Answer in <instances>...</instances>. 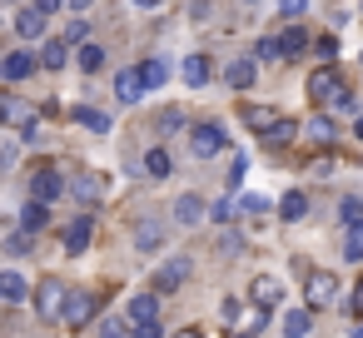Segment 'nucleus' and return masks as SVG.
Wrapping results in <instances>:
<instances>
[{
    "mask_svg": "<svg viewBox=\"0 0 363 338\" xmlns=\"http://www.w3.org/2000/svg\"><path fill=\"white\" fill-rule=\"evenodd\" d=\"M303 298H308V308H328V303H338V278H333L328 269L308 274V283H303Z\"/></svg>",
    "mask_w": 363,
    "mask_h": 338,
    "instance_id": "f03ea898",
    "label": "nucleus"
},
{
    "mask_svg": "<svg viewBox=\"0 0 363 338\" xmlns=\"http://www.w3.org/2000/svg\"><path fill=\"white\" fill-rule=\"evenodd\" d=\"M90 239H95V219H90V214H75V219L65 224V254H85Z\"/></svg>",
    "mask_w": 363,
    "mask_h": 338,
    "instance_id": "423d86ee",
    "label": "nucleus"
},
{
    "mask_svg": "<svg viewBox=\"0 0 363 338\" xmlns=\"http://www.w3.org/2000/svg\"><path fill=\"white\" fill-rule=\"evenodd\" d=\"M244 174H249V159H244V154H234V164H229V184L239 189V184H244Z\"/></svg>",
    "mask_w": 363,
    "mask_h": 338,
    "instance_id": "58836bf2",
    "label": "nucleus"
},
{
    "mask_svg": "<svg viewBox=\"0 0 363 338\" xmlns=\"http://www.w3.org/2000/svg\"><path fill=\"white\" fill-rule=\"evenodd\" d=\"M135 244H140V249H145V254H150V249H160V244H164V229H160V224H150V219H145V224H140V229H135Z\"/></svg>",
    "mask_w": 363,
    "mask_h": 338,
    "instance_id": "7c9ffc66",
    "label": "nucleus"
},
{
    "mask_svg": "<svg viewBox=\"0 0 363 338\" xmlns=\"http://www.w3.org/2000/svg\"><path fill=\"white\" fill-rule=\"evenodd\" d=\"M353 135H358V140H363V115H358V125H353Z\"/></svg>",
    "mask_w": 363,
    "mask_h": 338,
    "instance_id": "3c124183",
    "label": "nucleus"
},
{
    "mask_svg": "<svg viewBox=\"0 0 363 338\" xmlns=\"http://www.w3.org/2000/svg\"><path fill=\"white\" fill-rule=\"evenodd\" d=\"M60 189H65V179L55 169H35L30 174V199H45L50 204V199H60Z\"/></svg>",
    "mask_w": 363,
    "mask_h": 338,
    "instance_id": "9b49d317",
    "label": "nucleus"
},
{
    "mask_svg": "<svg viewBox=\"0 0 363 338\" xmlns=\"http://www.w3.org/2000/svg\"><path fill=\"white\" fill-rule=\"evenodd\" d=\"M244 6H249V0H244Z\"/></svg>",
    "mask_w": 363,
    "mask_h": 338,
    "instance_id": "6e6d98bb",
    "label": "nucleus"
},
{
    "mask_svg": "<svg viewBox=\"0 0 363 338\" xmlns=\"http://www.w3.org/2000/svg\"><path fill=\"white\" fill-rule=\"evenodd\" d=\"M303 214H308V194H303V189H289V194L279 199V219H289V224H298Z\"/></svg>",
    "mask_w": 363,
    "mask_h": 338,
    "instance_id": "4be33fe9",
    "label": "nucleus"
},
{
    "mask_svg": "<svg viewBox=\"0 0 363 338\" xmlns=\"http://www.w3.org/2000/svg\"><path fill=\"white\" fill-rule=\"evenodd\" d=\"M353 338H363V328H353Z\"/></svg>",
    "mask_w": 363,
    "mask_h": 338,
    "instance_id": "603ef678",
    "label": "nucleus"
},
{
    "mask_svg": "<svg viewBox=\"0 0 363 338\" xmlns=\"http://www.w3.org/2000/svg\"><path fill=\"white\" fill-rule=\"evenodd\" d=\"M179 125H184V115H179V110H164V120H160V135H174Z\"/></svg>",
    "mask_w": 363,
    "mask_h": 338,
    "instance_id": "a19ab883",
    "label": "nucleus"
},
{
    "mask_svg": "<svg viewBox=\"0 0 363 338\" xmlns=\"http://www.w3.org/2000/svg\"><path fill=\"white\" fill-rule=\"evenodd\" d=\"M16 35H21V40H40V35H45V11H35V6L21 11V16H16Z\"/></svg>",
    "mask_w": 363,
    "mask_h": 338,
    "instance_id": "a211bd4d",
    "label": "nucleus"
},
{
    "mask_svg": "<svg viewBox=\"0 0 363 338\" xmlns=\"http://www.w3.org/2000/svg\"><path fill=\"white\" fill-rule=\"evenodd\" d=\"M125 318H130V328H135V323H155V318H160V298H155V293H140V298H130Z\"/></svg>",
    "mask_w": 363,
    "mask_h": 338,
    "instance_id": "f3484780",
    "label": "nucleus"
},
{
    "mask_svg": "<svg viewBox=\"0 0 363 338\" xmlns=\"http://www.w3.org/2000/svg\"><path fill=\"white\" fill-rule=\"evenodd\" d=\"M239 209H244V214H264V209H269V204H264V199H259V194H244V199H239Z\"/></svg>",
    "mask_w": 363,
    "mask_h": 338,
    "instance_id": "37998d69",
    "label": "nucleus"
},
{
    "mask_svg": "<svg viewBox=\"0 0 363 338\" xmlns=\"http://www.w3.org/2000/svg\"><path fill=\"white\" fill-rule=\"evenodd\" d=\"M204 214H214V209H209L199 194H179V199H174V224H179V229H199Z\"/></svg>",
    "mask_w": 363,
    "mask_h": 338,
    "instance_id": "39448f33",
    "label": "nucleus"
},
{
    "mask_svg": "<svg viewBox=\"0 0 363 338\" xmlns=\"http://www.w3.org/2000/svg\"><path fill=\"white\" fill-rule=\"evenodd\" d=\"M239 308H244V303H239V298H224V308H219V313H224V318H229V323H239Z\"/></svg>",
    "mask_w": 363,
    "mask_h": 338,
    "instance_id": "a18cd8bd",
    "label": "nucleus"
},
{
    "mask_svg": "<svg viewBox=\"0 0 363 338\" xmlns=\"http://www.w3.org/2000/svg\"><path fill=\"white\" fill-rule=\"evenodd\" d=\"M40 65L45 70H65L70 65V40H45L40 45Z\"/></svg>",
    "mask_w": 363,
    "mask_h": 338,
    "instance_id": "412c9836",
    "label": "nucleus"
},
{
    "mask_svg": "<svg viewBox=\"0 0 363 338\" xmlns=\"http://www.w3.org/2000/svg\"><path fill=\"white\" fill-rule=\"evenodd\" d=\"M75 65H80L85 75H95V70L105 65V50H100V45H80V60H75Z\"/></svg>",
    "mask_w": 363,
    "mask_h": 338,
    "instance_id": "f704fd0d",
    "label": "nucleus"
},
{
    "mask_svg": "<svg viewBox=\"0 0 363 338\" xmlns=\"http://www.w3.org/2000/svg\"><path fill=\"white\" fill-rule=\"evenodd\" d=\"M279 11L294 21V16H303V11H308V0H279Z\"/></svg>",
    "mask_w": 363,
    "mask_h": 338,
    "instance_id": "c03bdc74",
    "label": "nucleus"
},
{
    "mask_svg": "<svg viewBox=\"0 0 363 338\" xmlns=\"http://www.w3.org/2000/svg\"><path fill=\"white\" fill-rule=\"evenodd\" d=\"M189 269H194V259H184V254H179V259H169V264L155 274V293H174V288L189 278Z\"/></svg>",
    "mask_w": 363,
    "mask_h": 338,
    "instance_id": "0eeeda50",
    "label": "nucleus"
},
{
    "mask_svg": "<svg viewBox=\"0 0 363 338\" xmlns=\"http://www.w3.org/2000/svg\"><path fill=\"white\" fill-rule=\"evenodd\" d=\"M100 194H105V179H100V174H80V179H75V199L95 204Z\"/></svg>",
    "mask_w": 363,
    "mask_h": 338,
    "instance_id": "cd10ccee",
    "label": "nucleus"
},
{
    "mask_svg": "<svg viewBox=\"0 0 363 338\" xmlns=\"http://www.w3.org/2000/svg\"><path fill=\"white\" fill-rule=\"evenodd\" d=\"M130 338H164V328H160V318H155V323H135Z\"/></svg>",
    "mask_w": 363,
    "mask_h": 338,
    "instance_id": "ea45409f",
    "label": "nucleus"
},
{
    "mask_svg": "<svg viewBox=\"0 0 363 338\" xmlns=\"http://www.w3.org/2000/svg\"><path fill=\"white\" fill-rule=\"evenodd\" d=\"M140 70H145V85H150V90H160V85L169 80V60H145Z\"/></svg>",
    "mask_w": 363,
    "mask_h": 338,
    "instance_id": "2f4dec72",
    "label": "nucleus"
},
{
    "mask_svg": "<svg viewBox=\"0 0 363 338\" xmlns=\"http://www.w3.org/2000/svg\"><path fill=\"white\" fill-rule=\"evenodd\" d=\"M303 135H308L313 145H333V140H338V130H333V120H328V115H313V120L303 125Z\"/></svg>",
    "mask_w": 363,
    "mask_h": 338,
    "instance_id": "5701e85b",
    "label": "nucleus"
},
{
    "mask_svg": "<svg viewBox=\"0 0 363 338\" xmlns=\"http://www.w3.org/2000/svg\"><path fill=\"white\" fill-rule=\"evenodd\" d=\"M343 259H348V264H363V219L348 224V234H343Z\"/></svg>",
    "mask_w": 363,
    "mask_h": 338,
    "instance_id": "a878e982",
    "label": "nucleus"
},
{
    "mask_svg": "<svg viewBox=\"0 0 363 338\" xmlns=\"http://www.w3.org/2000/svg\"><path fill=\"white\" fill-rule=\"evenodd\" d=\"M6 6H16V0H6Z\"/></svg>",
    "mask_w": 363,
    "mask_h": 338,
    "instance_id": "5fc2aeb1",
    "label": "nucleus"
},
{
    "mask_svg": "<svg viewBox=\"0 0 363 338\" xmlns=\"http://www.w3.org/2000/svg\"><path fill=\"white\" fill-rule=\"evenodd\" d=\"M279 50H284V60H298V55L308 50V30H303V26H284V30H279Z\"/></svg>",
    "mask_w": 363,
    "mask_h": 338,
    "instance_id": "2eb2a0df",
    "label": "nucleus"
},
{
    "mask_svg": "<svg viewBox=\"0 0 363 338\" xmlns=\"http://www.w3.org/2000/svg\"><path fill=\"white\" fill-rule=\"evenodd\" d=\"M0 298H6V303H21L26 298V278L11 269V274H0Z\"/></svg>",
    "mask_w": 363,
    "mask_h": 338,
    "instance_id": "c85d7f7f",
    "label": "nucleus"
},
{
    "mask_svg": "<svg viewBox=\"0 0 363 338\" xmlns=\"http://www.w3.org/2000/svg\"><path fill=\"white\" fill-rule=\"evenodd\" d=\"M30 6H35V11H45V16H55V11L65 6V0H30Z\"/></svg>",
    "mask_w": 363,
    "mask_h": 338,
    "instance_id": "49530a36",
    "label": "nucleus"
},
{
    "mask_svg": "<svg viewBox=\"0 0 363 338\" xmlns=\"http://www.w3.org/2000/svg\"><path fill=\"white\" fill-rule=\"evenodd\" d=\"M179 75H184V85H189V90H199V85H209V75H214V60H209V55H189Z\"/></svg>",
    "mask_w": 363,
    "mask_h": 338,
    "instance_id": "dca6fc26",
    "label": "nucleus"
},
{
    "mask_svg": "<svg viewBox=\"0 0 363 338\" xmlns=\"http://www.w3.org/2000/svg\"><path fill=\"white\" fill-rule=\"evenodd\" d=\"M249 298L264 303V308H274V303H284V283H279L274 274H259V278L249 283Z\"/></svg>",
    "mask_w": 363,
    "mask_h": 338,
    "instance_id": "f8f14e48",
    "label": "nucleus"
},
{
    "mask_svg": "<svg viewBox=\"0 0 363 338\" xmlns=\"http://www.w3.org/2000/svg\"><path fill=\"white\" fill-rule=\"evenodd\" d=\"M264 323H269V308H264V303H254V308H249V318H244V333H259Z\"/></svg>",
    "mask_w": 363,
    "mask_h": 338,
    "instance_id": "4c0bfd02",
    "label": "nucleus"
},
{
    "mask_svg": "<svg viewBox=\"0 0 363 338\" xmlns=\"http://www.w3.org/2000/svg\"><path fill=\"white\" fill-rule=\"evenodd\" d=\"M224 80H229V90H249L259 80V70H254V60H229L224 65Z\"/></svg>",
    "mask_w": 363,
    "mask_h": 338,
    "instance_id": "6ab92c4d",
    "label": "nucleus"
},
{
    "mask_svg": "<svg viewBox=\"0 0 363 338\" xmlns=\"http://www.w3.org/2000/svg\"><path fill=\"white\" fill-rule=\"evenodd\" d=\"M135 6H140V11H155V6H164V0H135Z\"/></svg>",
    "mask_w": 363,
    "mask_h": 338,
    "instance_id": "09e8293b",
    "label": "nucleus"
},
{
    "mask_svg": "<svg viewBox=\"0 0 363 338\" xmlns=\"http://www.w3.org/2000/svg\"><path fill=\"white\" fill-rule=\"evenodd\" d=\"M70 115H75L85 130H95V135H105V130H110V115H100V110H85V105H75Z\"/></svg>",
    "mask_w": 363,
    "mask_h": 338,
    "instance_id": "c756f323",
    "label": "nucleus"
},
{
    "mask_svg": "<svg viewBox=\"0 0 363 338\" xmlns=\"http://www.w3.org/2000/svg\"><path fill=\"white\" fill-rule=\"evenodd\" d=\"M279 120H284V115H279V105H244V125H249L254 135H269Z\"/></svg>",
    "mask_w": 363,
    "mask_h": 338,
    "instance_id": "9d476101",
    "label": "nucleus"
},
{
    "mask_svg": "<svg viewBox=\"0 0 363 338\" xmlns=\"http://www.w3.org/2000/svg\"><path fill=\"white\" fill-rule=\"evenodd\" d=\"M254 55H259V60H284V50H279V35L259 40V45H254Z\"/></svg>",
    "mask_w": 363,
    "mask_h": 338,
    "instance_id": "e433bc0d",
    "label": "nucleus"
},
{
    "mask_svg": "<svg viewBox=\"0 0 363 338\" xmlns=\"http://www.w3.org/2000/svg\"><path fill=\"white\" fill-rule=\"evenodd\" d=\"M219 150H224V130L219 125H194L189 130V154L194 159H214Z\"/></svg>",
    "mask_w": 363,
    "mask_h": 338,
    "instance_id": "20e7f679",
    "label": "nucleus"
},
{
    "mask_svg": "<svg viewBox=\"0 0 363 338\" xmlns=\"http://www.w3.org/2000/svg\"><path fill=\"white\" fill-rule=\"evenodd\" d=\"M65 6H70V11H75V16H80V11H85V6H90V0H65Z\"/></svg>",
    "mask_w": 363,
    "mask_h": 338,
    "instance_id": "8fccbe9b",
    "label": "nucleus"
},
{
    "mask_svg": "<svg viewBox=\"0 0 363 338\" xmlns=\"http://www.w3.org/2000/svg\"><path fill=\"white\" fill-rule=\"evenodd\" d=\"M65 298H70V288H65L60 278H40V288H35L40 318H60V313H65Z\"/></svg>",
    "mask_w": 363,
    "mask_h": 338,
    "instance_id": "7ed1b4c3",
    "label": "nucleus"
},
{
    "mask_svg": "<svg viewBox=\"0 0 363 338\" xmlns=\"http://www.w3.org/2000/svg\"><path fill=\"white\" fill-rule=\"evenodd\" d=\"M338 219H343V224H358V219H363V194H343V199H338Z\"/></svg>",
    "mask_w": 363,
    "mask_h": 338,
    "instance_id": "72a5a7b5",
    "label": "nucleus"
},
{
    "mask_svg": "<svg viewBox=\"0 0 363 338\" xmlns=\"http://www.w3.org/2000/svg\"><path fill=\"white\" fill-rule=\"evenodd\" d=\"M308 328H313L308 308H289L284 313V338H308Z\"/></svg>",
    "mask_w": 363,
    "mask_h": 338,
    "instance_id": "b1692460",
    "label": "nucleus"
},
{
    "mask_svg": "<svg viewBox=\"0 0 363 338\" xmlns=\"http://www.w3.org/2000/svg\"><path fill=\"white\" fill-rule=\"evenodd\" d=\"M308 100H313V105H328V110H358L353 95H348V85L338 80L333 65H323V70L308 75Z\"/></svg>",
    "mask_w": 363,
    "mask_h": 338,
    "instance_id": "f257e3e1",
    "label": "nucleus"
},
{
    "mask_svg": "<svg viewBox=\"0 0 363 338\" xmlns=\"http://www.w3.org/2000/svg\"><path fill=\"white\" fill-rule=\"evenodd\" d=\"M65 40H70V45H90V21H80V16H75V21L65 26Z\"/></svg>",
    "mask_w": 363,
    "mask_h": 338,
    "instance_id": "c9c22d12",
    "label": "nucleus"
},
{
    "mask_svg": "<svg viewBox=\"0 0 363 338\" xmlns=\"http://www.w3.org/2000/svg\"><path fill=\"white\" fill-rule=\"evenodd\" d=\"M30 244H35V234H30L26 224H21L16 234H6V254H16V259H21V254H30Z\"/></svg>",
    "mask_w": 363,
    "mask_h": 338,
    "instance_id": "473e14b6",
    "label": "nucleus"
},
{
    "mask_svg": "<svg viewBox=\"0 0 363 338\" xmlns=\"http://www.w3.org/2000/svg\"><path fill=\"white\" fill-rule=\"evenodd\" d=\"M90 318H95V293H70V298H65L60 323H65V328H85Z\"/></svg>",
    "mask_w": 363,
    "mask_h": 338,
    "instance_id": "6e6552de",
    "label": "nucleus"
},
{
    "mask_svg": "<svg viewBox=\"0 0 363 338\" xmlns=\"http://www.w3.org/2000/svg\"><path fill=\"white\" fill-rule=\"evenodd\" d=\"M145 174H150V179H164V174H169V150H164V145H155V150L145 154Z\"/></svg>",
    "mask_w": 363,
    "mask_h": 338,
    "instance_id": "bb28decb",
    "label": "nucleus"
},
{
    "mask_svg": "<svg viewBox=\"0 0 363 338\" xmlns=\"http://www.w3.org/2000/svg\"><path fill=\"white\" fill-rule=\"evenodd\" d=\"M239 338H254V333H239Z\"/></svg>",
    "mask_w": 363,
    "mask_h": 338,
    "instance_id": "864d4df0",
    "label": "nucleus"
},
{
    "mask_svg": "<svg viewBox=\"0 0 363 338\" xmlns=\"http://www.w3.org/2000/svg\"><path fill=\"white\" fill-rule=\"evenodd\" d=\"M259 140H264L269 150H279V145H294V140H298V125H294V120H279V125H274L269 135H259Z\"/></svg>",
    "mask_w": 363,
    "mask_h": 338,
    "instance_id": "393cba45",
    "label": "nucleus"
},
{
    "mask_svg": "<svg viewBox=\"0 0 363 338\" xmlns=\"http://www.w3.org/2000/svg\"><path fill=\"white\" fill-rule=\"evenodd\" d=\"M174 338H204V333H199V328H179Z\"/></svg>",
    "mask_w": 363,
    "mask_h": 338,
    "instance_id": "de8ad7c7",
    "label": "nucleus"
},
{
    "mask_svg": "<svg viewBox=\"0 0 363 338\" xmlns=\"http://www.w3.org/2000/svg\"><path fill=\"white\" fill-rule=\"evenodd\" d=\"M21 224H26L30 234H45V229H50V204H45V199H30V204L21 209Z\"/></svg>",
    "mask_w": 363,
    "mask_h": 338,
    "instance_id": "aec40b11",
    "label": "nucleus"
},
{
    "mask_svg": "<svg viewBox=\"0 0 363 338\" xmlns=\"http://www.w3.org/2000/svg\"><path fill=\"white\" fill-rule=\"evenodd\" d=\"M0 115H6V125H11V130L35 125V110H30L26 100H16V95H6V100H0Z\"/></svg>",
    "mask_w": 363,
    "mask_h": 338,
    "instance_id": "4468645a",
    "label": "nucleus"
},
{
    "mask_svg": "<svg viewBox=\"0 0 363 338\" xmlns=\"http://www.w3.org/2000/svg\"><path fill=\"white\" fill-rule=\"evenodd\" d=\"M343 308H348V318H363V278H358V288H353V298Z\"/></svg>",
    "mask_w": 363,
    "mask_h": 338,
    "instance_id": "79ce46f5",
    "label": "nucleus"
},
{
    "mask_svg": "<svg viewBox=\"0 0 363 338\" xmlns=\"http://www.w3.org/2000/svg\"><path fill=\"white\" fill-rule=\"evenodd\" d=\"M30 70H35V55H30V50H11L6 60H0V75H6L11 85H21Z\"/></svg>",
    "mask_w": 363,
    "mask_h": 338,
    "instance_id": "ddd939ff",
    "label": "nucleus"
},
{
    "mask_svg": "<svg viewBox=\"0 0 363 338\" xmlns=\"http://www.w3.org/2000/svg\"><path fill=\"white\" fill-rule=\"evenodd\" d=\"M145 90H150V85H145V70H120V75H115V100H120V105H135Z\"/></svg>",
    "mask_w": 363,
    "mask_h": 338,
    "instance_id": "1a4fd4ad",
    "label": "nucleus"
}]
</instances>
